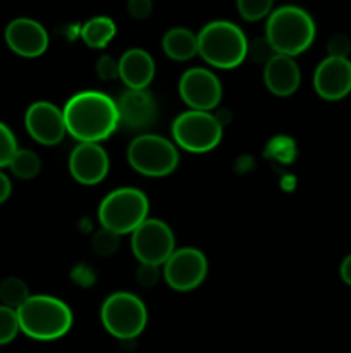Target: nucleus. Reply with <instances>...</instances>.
Segmentation results:
<instances>
[{"label":"nucleus","instance_id":"obj_18","mask_svg":"<svg viewBox=\"0 0 351 353\" xmlns=\"http://www.w3.org/2000/svg\"><path fill=\"white\" fill-rule=\"evenodd\" d=\"M153 76V57L143 48H129L119 59V78L129 90H145Z\"/></svg>","mask_w":351,"mask_h":353},{"label":"nucleus","instance_id":"obj_4","mask_svg":"<svg viewBox=\"0 0 351 353\" xmlns=\"http://www.w3.org/2000/svg\"><path fill=\"white\" fill-rule=\"evenodd\" d=\"M196 37L200 57L212 68L234 69L248 55L246 34L231 21H210Z\"/></svg>","mask_w":351,"mask_h":353},{"label":"nucleus","instance_id":"obj_13","mask_svg":"<svg viewBox=\"0 0 351 353\" xmlns=\"http://www.w3.org/2000/svg\"><path fill=\"white\" fill-rule=\"evenodd\" d=\"M313 88L317 95L329 102L343 100L351 93L350 59L326 57L313 72Z\"/></svg>","mask_w":351,"mask_h":353},{"label":"nucleus","instance_id":"obj_21","mask_svg":"<svg viewBox=\"0 0 351 353\" xmlns=\"http://www.w3.org/2000/svg\"><path fill=\"white\" fill-rule=\"evenodd\" d=\"M9 168L16 178L28 181V179L36 178L38 172H40V169H41V161H40V157H38V154H34L33 150H28V148H19V150L14 154Z\"/></svg>","mask_w":351,"mask_h":353},{"label":"nucleus","instance_id":"obj_30","mask_svg":"<svg viewBox=\"0 0 351 353\" xmlns=\"http://www.w3.org/2000/svg\"><path fill=\"white\" fill-rule=\"evenodd\" d=\"M160 279V274H158V265L151 264H140L136 271V281L140 283L143 288H153L155 285Z\"/></svg>","mask_w":351,"mask_h":353},{"label":"nucleus","instance_id":"obj_23","mask_svg":"<svg viewBox=\"0 0 351 353\" xmlns=\"http://www.w3.org/2000/svg\"><path fill=\"white\" fill-rule=\"evenodd\" d=\"M237 12L248 23H257L270 16L274 0H236Z\"/></svg>","mask_w":351,"mask_h":353},{"label":"nucleus","instance_id":"obj_26","mask_svg":"<svg viewBox=\"0 0 351 353\" xmlns=\"http://www.w3.org/2000/svg\"><path fill=\"white\" fill-rule=\"evenodd\" d=\"M19 150L17 148V140L10 128L0 121V169L9 168L14 154Z\"/></svg>","mask_w":351,"mask_h":353},{"label":"nucleus","instance_id":"obj_29","mask_svg":"<svg viewBox=\"0 0 351 353\" xmlns=\"http://www.w3.org/2000/svg\"><path fill=\"white\" fill-rule=\"evenodd\" d=\"M96 74L103 81H112L119 78V61H114L110 55H102L96 62Z\"/></svg>","mask_w":351,"mask_h":353},{"label":"nucleus","instance_id":"obj_2","mask_svg":"<svg viewBox=\"0 0 351 353\" xmlns=\"http://www.w3.org/2000/svg\"><path fill=\"white\" fill-rule=\"evenodd\" d=\"M315 34V21L298 6H281L267 17L265 38L275 54L296 57L312 47Z\"/></svg>","mask_w":351,"mask_h":353},{"label":"nucleus","instance_id":"obj_15","mask_svg":"<svg viewBox=\"0 0 351 353\" xmlns=\"http://www.w3.org/2000/svg\"><path fill=\"white\" fill-rule=\"evenodd\" d=\"M109 169V155L100 143H79L69 157V171L81 185H98L107 178Z\"/></svg>","mask_w":351,"mask_h":353},{"label":"nucleus","instance_id":"obj_1","mask_svg":"<svg viewBox=\"0 0 351 353\" xmlns=\"http://www.w3.org/2000/svg\"><path fill=\"white\" fill-rule=\"evenodd\" d=\"M65 130L79 143H100L119 126V109L109 95L86 90L72 95L62 109Z\"/></svg>","mask_w":351,"mask_h":353},{"label":"nucleus","instance_id":"obj_8","mask_svg":"<svg viewBox=\"0 0 351 353\" xmlns=\"http://www.w3.org/2000/svg\"><path fill=\"white\" fill-rule=\"evenodd\" d=\"M224 126L219 117L203 110L179 114L172 123V138L182 150L205 154L213 150L222 140Z\"/></svg>","mask_w":351,"mask_h":353},{"label":"nucleus","instance_id":"obj_6","mask_svg":"<svg viewBox=\"0 0 351 353\" xmlns=\"http://www.w3.org/2000/svg\"><path fill=\"white\" fill-rule=\"evenodd\" d=\"M100 319L109 334L117 340H134L145 331L148 310L136 295L117 292L107 296L100 310Z\"/></svg>","mask_w":351,"mask_h":353},{"label":"nucleus","instance_id":"obj_28","mask_svg":"<svg viewBox=\"0 0 351 353\" xmlns=\"http://www.w3.org/2000/svg\"><path fill=\"white\" fill-rule=\"evenodd\" d=\"M351 52V40L348 34L344 33H336L329 38L327 41V57H339V59H348Z\"/></svg>","mask_w":351,"mask_h":353},{"label":"nucleus","instance_id":"obj_3","mask_svg":"<svg viewBox=\"0 0 351 353\" xmlns=\"http://www.w3.org/2000/svg\"><path fill=\"white\" fill-rule=\"evenodd\" d=\"M16 312L21 331L36 341L58 340L72 326L71 309L55 296L31 295Z\"/></svg>","mask_w":351,"mask_h":353},{"label":"nucleus","instance_id":"obj_27","mask_svg":"<svg viewBox=\"0 0 351 353\" xmlns=\"http://www.w3.org/2000/svg\"><path fill=\"white\" fill-rule=\"evenodd\" d=\"M275 55L274 48L268 43V40L265 37L255 38L253 41H248V55L253 62H258V64H267L272 57Z\"/></svg>","mask_w":351,"mask_h":353},{"label":"nucleus","instance_id":"obj_11","mask_svg":"<svg viewBox=\"0 0 351 353\" xmlns=\"http://www.w3.org/2000/svg\"><path fill=\"white\" fill-rule=\"evenodd\" d=\"M179 95L191 110L210 112L222 99V85L210 69H188L179 79Z\"/></svg>","mask_w":351,"mask_h":353},{"label":"nucleus","instance_id":"obj_17","mask_svg":"<svg viewBox=\"0 0 351 353\" xmlns=\"http://www.w3.org/2000/svg\"><path fill=\"white\" fill-rule=\"evenodd\" d=\"M264 79L268 92L275 97H289L299 88L301 72L295 57L275 54L265 64Z\"/></svg>","mask_w":351,"mask_h":353},{"label":"nucleus","instance_id":"obj_19","mask_svg":"<svg viewBox=\"0 0 351 353\" xmlns=\"http://www.w3.org/2000/svg\"><path fill=\"white\" fill-rule=\"evenodd\" d=\"M162 48L172 61H189L198 54V37L188 28H171L162 38Z\"/></svg>","mask_w":351,"mask_h":353},{"label":"nucleus","instance_id":"obj_12","mask_svg":"<svg viewBox=\"0 0 351 353\" xmlns=\"http://www.w3.org/2000/svg\"><path fill=\"white\" fill-rule=\"evenodd\" d=\"M24 126L34 141L47 147L61 143L67 133L62 109L45 100L34 102L28 107L24 114Z\"/></svg>","mask_w":351,"mask_h":353},{"label":"nucleus","instance_id":"obj_5","mask_svg":"<svg viewBox=\"0 0 351 353\" xmlns=\"http://www.w3.org/2000/svg\"><path fill=\"white\" fill-rule=\"evenodd\" d=\"M150 202L138 188H117L102 200L98 219L102 228L116 234L133 233L140 224L148 219Z\"/></svg>","mask_w":351,"mask_h":353},{"label":"nucleus","instance_id":"obj_25","mask_svg":"<svg viewBox=\"0 0 351 353\" xmlns=\"http://www.w3.org/2000/svg\"><path fill=\"white\" fill-rule=\"evenodd\" d=\"M117 247H119V234L112 233L105 228H102V230L93 234L92 248L95 254L102 255V257H109L117 250Z\"/></svg>","mask_w":351,"mask_h":353},{"label":"nucleus","instance_id":"obj_7","mask_svg":"<svg viewBox=\"0 0 351 353\" xmlns=\"http://www.w3.org/2000/svg\"><path fill=\"white\" fill-rule=\"evenodd\" d=\"M129 165L140 174L148 178L169 176L179 162L178 148L167 138L158 134H141L127 147Z\"/></svg>","mask_w":351,"mask_h":353},{"label":"nucleus","instance_id":"obj_32","mask_svg":"<svg viewBox=\"0 0 351 353\" xmlns=\"http://www.w3.org/2000/svg\"><path fill=\"white\" fill-rule=\"evenodd\" d=\"M12 193V185H10V179L0 171V203L7 202V199Z\"/></svg>","mask_w":351,"mask_h":353},{"label":"nucleus","instance_id":"obj_31","mask_svg":"<svg viewBox=\"0 0 351 353\" xmlns=\"http://www.w3.org/2000/svg\"><path fill=\"white\" fill-rule=\"evenodd\" d=\"M153 10V2L151 0H127V12L134 19H148Z\"/></svg>","mask_w":351,"mask_h":353},{"label":"nucleus","instance_id":"obj_16","mask_svg":"<svg viewBox=\"0 0 351 353\" xmlns=\"http://www.w3.org/2000/svg\"><path fill=\"white\" fill-rule=\"evenodd\" d=\"M120 123L131 130H143L153 124L157 103L145 90H127L117 102Z\"/></svg>","mask_w":351,"mask_h":353},{"label":"nucleus","instance_id":"obj_14","mask_svg":"<svg viewBox=\"0 0 351 353\" xmlns=\"http://www.w3.org/2000/svg\"><path fill=\"white\" fill-rule=\"evenodd\" d=\"M6 43L14 54L26 59L40 57L48 48V33L31 17H16L6 28Z\"/></svg>","mask_w":351,"mask_h":353},{"label":"nucleus","instance_id":"obj_10","mask_svg":"<svg viewBox=\"0 0 351 353\" xmlns=\"http://www.w3.org/2000/svg\"><path fill=\"white\" fill-rule=\"evenodd\" d=\"M209 262L198 248L184 247L174 250V254L164 264V279L176 292H191L198 288L206 278Z\"/></svg>","mask_w":351,"mask_h":353},{"label":"nucleus","instance_id":"obj_24","mask_svg":"<svg viewBox=\"0 0 351 353\" xmlns=\"http://www.w3.org/2000/svg\"><path fill=\"white\" fill-rule=\"evenodd\" d=\"M21 331L17 312L10 307L0 305V347L9 345L10 341L16 340L17 333Z\"/></svg>","mask_w":351,"mask_h":353},{"label":"nucleus","instance_id":"obj_33","mask_svg":"<svg viewBox=\"0 0 351 353\" xmlns=\"http://www.w3.org/2000/svg\"><path fill=\"white\" fill-rule=\"evenodd\" d=\"M339 276L343 279L344 285L351 286V254L344 257V261L341 262V268H339Z\"/></svg>","mask_w":351,"mask_h":353},{"label":"nucleus","instance_id":"obj_20","mask_svg":"<svg viewBox=\"0 0 351 353\" xmlns=\"http://www.w3.org/2000/svg\"><path fill=\"white\" fill-rule=\"evenodd\" d=\"M116 23L109 16H95L86 21L81 28V40L89 48H105L116 37Z\"/></svg>","mask_w":351,"mask_h":353},{"label":"nucleus","instance_id":"obj_22","mask_svg":"<svg viewBox=\"0 0 351 353\" xmlns=\"http://www.w3.org/2000/svg\"><path fill=\"white\" fill-rule=\"evenodd\" d=\"M30 296V290L23 279L6 278L0 283V302H2V305L17 310Z\"/></svg>","mask_w":351,"mask_h":353},{"label":"nucleus","instance_id":"obj_9","mask_svg":"<svg viewBox=\"0 0 351 353\" xmlns=\"http://www.w3.org/2000/svg\"><path fill=\"white\" fill-rule=\"evenodd\" d=\"M131 250L140 264L160 268L176 250L174 233L164 221L147 219L131 233Z\"/></svg>","mask_w":351,"mask_h":353}]
</instances>
